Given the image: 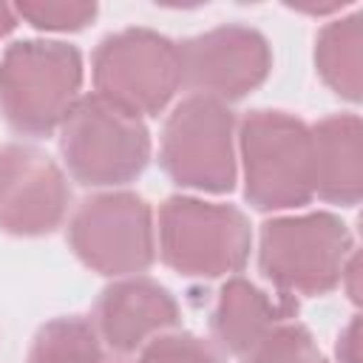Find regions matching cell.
<instances>
[{
  "label": "cell",
  "instance_id": "1",
  "mask_svg": "<svg viewBox=\"0 0 363 363\" xmlns=\"http://www.w3.org/2000/svg\"><path fill=\"white\" fill-rule=\"evenodd\" d=\"M82 54L60 40H20L0 60V116L23 136H48L79 102Z\"/></svg>",
  "mask_w": 363,
  "mask_h": 363
},
{
  "label": "cell",
  "instance_id": "2",
  "mask_svg": "<svg viewBox=\"0 0 363 363\" xmlns=\"http://www.w3.org/2000/svg\"><path fill=\"white\" fill-rule=\"evenodd\" d=\"M244 196L261 213L303 207L315 196L309 125L286 111H252L238 128Z\"/></svg>",
  "mask_w": 363,
  "mask_h": 363
},
{
  "label": "cell",
  "instance_id": "3",
  "mask_svg": "<svg viewBox=\"0 0 363 363\" xmlns=\"http://www.w3.org/2000/svg\"><path fill=\"white\" fill-rule=\"evenodd\" d=\"M250 247V221L233 204L170 196L159 207V258L184 278H224L241 272Z\"/></svg>",
  "mask_w": 363,
  "mask_h": 363
},
{
  "label": "cell",
  "instance_id": "4",
  "mask_svg": "<svg viewBox=\"0 0 363 363\" xmlns=\"http://www.w3.org/2000/svg\"><path fill=\"white\" fill-rule=\"evenodd\" d=\"M60 150L68 173L88 187H119L133 182L150 162V133L96 94L79 96L60 125Z\"/></svg>",
  "mask_w": 363,
  "mask_h": 363
},
{
  "label": "cell",
  "instance_id": "5",
  "mask_svg": "<svg viewBox=\"0 0 363 363\" xmlns=\"http://www.w3.org/2000/svg\"><path fill=\"white\" fill-rule=\"evenodd\" d=\"M352 252V233L335 213L281 216L267 221L258 238V267L286 295L332 292Z\"/></svg>",
  "mask_w": 363,
  "mask_h": 363
},
{
  "label": "cell",
  "instance_id": "6",
  "mask_svg": "<svg viewBox=\"0 0 363 363\" xmlns=\"http://www.w3.org/2000/svg\"><path fill=\"white\" fill-rule=\"evenodd\" d=\"M182 88L179 43L150 28L108 34L94 51V94L130 116H156Z\"/></svg>",
  "mask_w": 363,
  "mask_h": 363
},
{
  "label": "cell",
  "instance_id": "7",
  "mask_svg": "<svg viewBox=\"0 0 363 363\" xmlns=\"http://www.w3.org/2000/svg\"><path fill=\"white\" fill-rule=\"evenodd\" d=\"M159 162L179 187L230 193L238 176L233 111L210 96L182 99L164 122Z\"/></svg>",
  "mask_w": 363,
  "mask_h": 363
},
{
  "label": "cell",
  "instance_id": "8",
  "mask_svg": "<svg viewBox=\"0 0 363 363\" xmlns=\"http://www.w3.org/2000/svg\"><path fill=\"white\" fill-rule=\"evenodd\" d=\"M68 244L74 255L99 275H139L156 258L153 213L136 193H96L74 210Z\"/></svg>",
  "mask_w": 363,
  "mask_h": 363
},
{
  "label": "cell",
  "instance_id": "9",
  "mask_svg": "<svg viewBox=\"0 0 363 363\" xmlns=\"http://www.w3.org/2000/svg\"><path fill=\"white\" fill-rule=\"evenodd\" d=\"M179 65L182 85L227 105L264 85L272 71V51L261 31L227 23L179 43Z\"/></svg>",
  "mask_w": 363,
  "mask_h": 363
},
{
  "label": "cell",
  "instance_id": "10",
  "mask_svg": "<svg viewBox=\"0 0 363 363\" xmlns=\"http://www.w3.org/2000/svg\"><path fill=\"white\" fill-rule=\"evenodd\" d=\"M71 204L65 173L31 145H0V230L20 238L54 233Z\"/></svg>",
  "mask_w": 363,
  "mask_h": 363
},
{
  "label": "cell",
  "instance_id": "11",
  "mask_svg": "<svg viewBox=\"0 0 363 363\" xmlns=\"http://www.w3.org/2000/svg\"><path fill=\"white\" fill-rule=\"evenodd\" d=\"M102 346L116 354H136L153 337L173 332L179 303L159 281L128 275L102 289L91 318Z\"/></svg>",
  "mask_w": 363,
  "mask_h": 363
},
{
  "label": "cell",
  "instance_id": "12",
  "mask_svg": "<svg viewBox=\"0 0 363 363\" xmlns=\"http://www.w3.org/2000/svg\"><path fill=\"white\" fill-rule=\"evenodd\" d=\"M295 315V303L286 298H269L244 278H230L216 298L210 315V332L224 354L244 357L252 352L278 323Z\"/></svg>",
  "mask_w": 363,
  "mask_h": 363
},
{
  "label": "cell",
  "instance_id": "13",
  "mask_svg": "<svg viewBox=\"0 0 363 363\" xmlns=\"http://www.w3.org/2000/svg\"><path fill=\"white\" fill-rule=\"evenodd\" d=\"M315 162V196L329 204L354 207L363 196V128L354 113H335L309 128Z\"/></svg>",
  "mask_w": 363,
  "mask_h": 363
},
{
  "label": "cell",
  "instance_id": "14",
  "mask_svg": "<svg viewBox=\"0 0 363 363\" xmlns=\"http://www.w3.org/2000/svg\"><path fill=\"white\" fill-rule=\"evenodd\" d=\"M363 17L354 11L337 17L318 31L315 68L320 79L343 99L360 102L363 96Z\"/></svg>",
  "mask_w": 363,
  "mask_h": 363
},
{
  "label": "cell",
  "instance_id": "15",
  "mask_svg": "<svg viewBox=\"0 0 363 363\" xmlns=\"http://www.w3.org/2000/svg\"><path fill=\"white\" fill-rule=\"evenodd\" d=\"M102 340L82 315H62L40 326L28 363H102Z\"/></svg>",
  "mask_w": 363,
  "mask_h": 363
},
{
  "label": "cell",
  "instance_id": "16",
  "mask_svg": "<svg viewBox=\"0 0 363 363\" xmlns=\"http://www.w3.org/2000/svg\"><path fill=\"white\" fill-rule=\"evenodd\" d=\"M241 363H329V360L318 349L306 326H301L298 320H284L252 352H247Z\"/></svg>",
  "mask_w": 363,
  "mask_h": 363
},
{
  "label": "cell",
  "instance_id": "17",
  "mask_svg": "<svg viewBox=\"0 0 363 363\" xmlns=\"http://www.w3.org/2000/svg\"><path fill=\"white\" fill-rule=\"evenodd\" d=\"M17 17L37 31H82L96 17V3L82 0H23L14 6Z\"/></svg>",
  "mask_w": 363,
  "mask_h": 363
},
{
  "label": "cell",
  "instance_id": "18",
  "mask_svg": "<svg viewBox=\"0 0 363 363\" xmlns=\"http://www.w3.org/2000/svg\"><path fill=\"white\" fill-rule=\"evenodd\" d=\"M133 363H221V354L190 332H164L142 346Z\"/></svg>",
  "mask_w": 363,
  "mask_h": 363
},
{
  "label": "cell",
  "instance_id": "19",
  "mask_svg": "<svg viewBox=\"0 0 363 363\" xmlns=\"http://www.w3.org/2000/svg\"><path fill=\"white\" fill-rule=\"evenodd\" d=\"M335 354H337V363H360V318H352L340 329Z\"/></svg>",
  "mask_w": 363,
  "mask_h": 363
},
{
  "label": "cell",
  "instance_id": "20",
  "mask_svg": "<svg viewBox=\"0 0 363 363\" xmlns=\"http://www.w3.org/2000/svg\"><path fill=\"white\" fill-rule=\"evenodd\" d=\"M340 286H346V295L352 303H360V258H357V250L346 258L343 264V272H340Z\"/></svg>",
  "mask_w": 363,
  "mask_h": 363
},
{
  "label": "cell",
  "instance_id": "21",
  "mask_svg": "<svg viewBox=\"0 0 363 363\" xmlns=\"http://www.w3.org/2000/svg\"><path fill=\"white\" fill-rule=\"evenodd\" d=\"M289 9L303 11V14H335L343 9V0H332V3H289Z\"/></svg>",
  "mask_w": 363,
  "mask_h": 363
},
{
  "label": "cell",
  "instance_id": "22",
  "mask_svg": "<svg viewBox=\"0 0 363 363\" xmlns=\"http://www.w3.org/2000/svg\"><path fill=\"white\" fill-rule=\"evenodd\" d=\"M17 23H20V17H17L14 6H9V3H0V37L11 34V31L17 28Z\"/></svg>",
  "mask_w": 363,
  "mask_h": 363
}]
</instances>
